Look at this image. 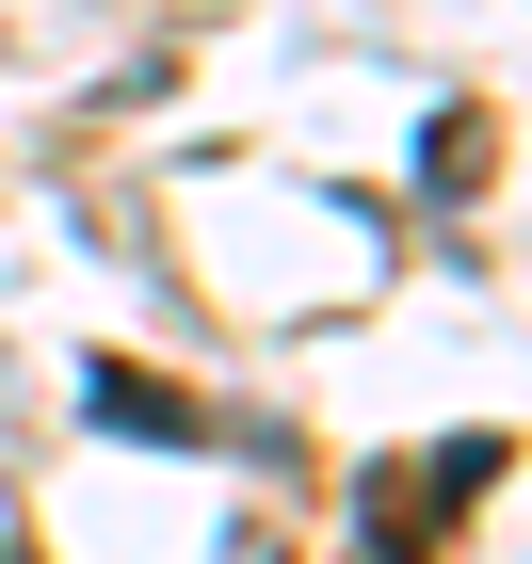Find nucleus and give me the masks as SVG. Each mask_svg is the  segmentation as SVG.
<instances>
[{"label":"nucleus","mask_w":532,"mask_h":564,"mask_svg":"<svg viewBox=\"0 0 532 564\" xmlns=\"http://www.w3.org/2000/svg\"><path fill=\"white\" fill-rule=\"evenodd\" d=\"M485 162H500V130H485V113H452V130H436V194H468Z\"/></svg>","instance_id":"1"}]
</instances>
